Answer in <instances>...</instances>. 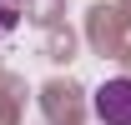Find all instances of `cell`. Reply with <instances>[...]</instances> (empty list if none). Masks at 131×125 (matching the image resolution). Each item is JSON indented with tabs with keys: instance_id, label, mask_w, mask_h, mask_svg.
I'll return each mask as SVG.
<instances>
[{
	"instance_id": "cell-1",
	"label": "cell",
	"mask_w": 131,
	"mask_h": 125,
	"mask_svg": "<svg viewBox=\"0 0 131 125\" xmlns=\"http://www.w3.org/2000/svg\"><path fill=\"white\" fill-rule=\"evenodd\" d=\"M91 110H96L101 125H131V75L106 80V85L91 95Z\"/></svg>"
},
{
	"instance_id": "cell-2",
	"label": "cell",
	"mask_w": 131,
	"mask_h": 125,
	"mask_svg": "<svg viewBox=\"0 0 131 125\" xmlns=\"http://www.w3.org/2000/svg\"><path fill=\"white\" fill-rule=\"evenodd\" d=\"M20 15H25V0H0V40L20 25Z\"/></svg>"
}]
</instances>
